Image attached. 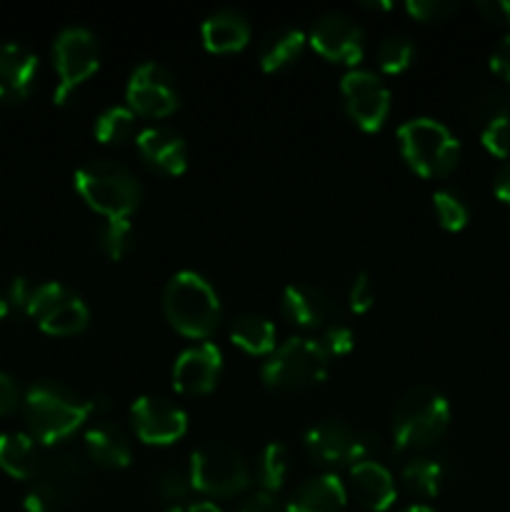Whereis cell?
<instances>
[{"label":"cell","instance_id":"ab89813d","mask_svg":"<svg viewBox=\"0 0 510 512\" xmlns=\"http://www.w3.org/2000/svg\"><path fill=\"white\" fill-rule=\"evenodd\" d=\"M490 70L510 83V35H505L490 53Z\"/></svg>","mask_w":510,"mask_h":512},{"label":"cell","instance_id":"ffe728a7","mask_svg":"<svg viewBox=\"0 0 510 512\" xmlns=\"http://www.w3.org/2000/svg\"><path fill=\"white\" fill-rule=\"evenodd\" d=\"M283 313L300 328H328L333 320V303L318 285L293 283L283 293Z\"/></svg>","mask_w":510,"mask_h":512},{"label":"cell","instance_id":"c3c4849f","mask_svg":"<svg viewBox=\"0 0 510 512\" xmlns=\"http://www.w3.org/2000/svg\"><path fill=\"white\" fill-rule=\"evenodd\" d=\"M508 235H510V225H508Z\"/></svg>","mask_w":510,"mask_h":512},{"label":"cell","instance_id":"2e32d148","mask_svg":"<svg viewBox=\"0 0 510 512\" xmlns=\"http://www.w3.org/2000/svg\"><path fill=\"white\" fill-rule=\"evenodd\" d=\"M220 373H223L220 348L205 340V343L190 345L178 355L173 365V385L185 395H205L218 385Z\"/></svg>","mask_w":510,"mask_h":512},{"label":"cell","instance_id":"ba28073f","mask_svg":"<svg viewBox=\"0 0 510 512\" xmlns=\"http://www.w3.org/2000/svg\"><path fill=\"white\" fill-rule=\"evenodd\" d=\"M188 470L193 490L213 498H233L250 483V468L240 450L223 440L200 445L190 458Z\"/></svg>","mask_w":510,"mask_h":512},{"label":"cell","instance_id":"5bb4252c","mask_svg":"<svg viewBox=\"0 0 510 512\" xmlns=\"http://www.w3.org/2000/svg\"><path fill=\"white\" fill-rule=\"evenodd\" d=\"M308 40L315 48V53L333 60V63L355 65L363 60V28L348 13H340V10H330V13L320 15L315 20L313 30H310Z\"/></svg>","mask_w":510,"mask_h":512},{"label":"cell","instance_id":"ee69618b","mask_svg":"<svg viewBox=\"0 0 510 512\" xmlns=\"http://www.w3.org/2000/svg\"><path fill=\"white\" fill-rule=\"evenodd\" d=\"M493 193H495V198L510 205V160H505V163L495 170Z\"/></svg>","mask_w":510,"mask_h":512},{"label":"cell","instance_id":"d4e9b609","mask_svg":"<svg viewBox=\"0 0 510 512\" xmlns=\"http://www.w3.org/2000/svg\"><path fill=\"white\" fill-rule=\"evenodd\" d=\"M43 455L30 433H3L0 435V468L15 480H33L38 473Z\"/></svg>","mask_w":510,"mask_h":512},{"label":"cell","instance_id":"b9f144b4","mask_svg":"<svg viewBox=\"0 0 510 512\" xmlns=\"http://www.w3.org/2000/svg\"><path fill=\"white\" fill-rule=\"evenodd\" d=\"M238 512H285V508L275 500V495L263 493V490H260V493H255L253 498L245 500V503L238 508Z\"/></svg>","mask_w":510,"mask_h":512},{"label":"cell","instance_id":"8d00e7d4","mask_svg":"<svg viewBox=\"0 0 510 512\" xmlns=\"http://www.w3.org/2000/svg\"><path fill=\"white\" fill-rule=\"evenodd\" d=\"M320 345H323L328 355H348L355 345V335L348 325L330 323L328 328H325Z\"/></svg>","mask_w":510,"mask_h":512},{"label":"cell","instance_id":"7dc6e473","mask_svg":"<svg viewBox=\"0 0 510 512\" xmlns=\"http://www.w3.org/2000/svg\"><path fill=\"white\" fill-rule=\"evenodd\" d=\"M403 512H435V510L425 508V505H410V508H408V510H403Z\"/></svg>","mask_w":510,"mask_h":512},{"label":"cell","instance_id":"603a6c76","mask_svg":"<svg viewBox=\"0 0 510 512\" xmlns=\"http://www.w3.org/2000/svg\"><path fill=\"white\" fill-rule=\"evenodd\" d=\"M85 448L90 460L103 468H128L133 463V443L120 425L100 420L85 433Z\"/></svg>","mask_w":510,"mask_h":512},{"label":"cell","instance_id":"74e56055","mask_svg":"<svg viewBox=\"0 0 510 512\" xmlns=\"http://www.w3.org/2000/svg\"><path fill=\"white\" fill-rule=\"evenodd\" d=\"M350 308L355 313H368L375 303V283L368 273H358L355 275L353 285H350Z\"/></svg>","mask_w":510,"mask_h":512},{"label":"cell","instance_id":"e0dca14e","mask_svg":"<svg viewBox=\"0 0 510 512\" xmlns=\"http://www.w3.org/2000/svg\"><path fill=\"white\" fill-rule=\"evenodd\" d=\"M135 145L145 163L160 173L180 175L188 168V145L173 128H165V125L143 128L135 138Z\"/></svg>","mask_w":510,"mask_h":512},{"label":"cell","instance_id":"7bdbcfd3","mask_svg":"<svg viewBox=\"0 0 510 512\" xmlns=\"http://www.w3.org/2000/svg\"><path fill=\"white\" fill-rule=\"evenodd\" d=\"M30 295H33V288L25 278H13L10 280L8 290H5V298H8L10 305H18V308H28Z\"/></svg>","mask_w":510,"mask_h":512},{"label":"cell","instance_id":"d6a6232c","mask_svg":"<svg viewBox=\"0 0 510 512\" xmlns=\"http://www.w3.org/2000/svg\"><path fill=\"white\" fill-rule=\"evenodd\" d=\"M130 238H133V225L128 220H105L98 233V245L110 260H120L130 250Z\"/></svg>","mask_w":510,"mask_h":512},{"label":"cell","instance_id":"ac0fdd59","mask_svg":"<svg viewBox=\"0 0 510 512\" xmlns=\"http://www.w3.org/2000/svg\"><path fill=\"white\" fill-rule=\"evenodd\" d=\"M38 78V55L25 45L0 43V100L18 103L28 98Z\"/></svg>","mask_w":510,"mask_h":512},{"label":"cell","instance_id":"f35d334b","mask_svg":"<svg viewBox=\"0 0 510 512\" xmlns=\"http://www.w3.org/2000/svg\"><path fill=\"white\" fill-rule=\"evenodd\" d=\"M20 403V388L13 375L0 373V415H10Z\"/></svg>","mask_w":510,"mask_h":512},{"label":"cell","instance_id":"30bf717a","mask_svg":"<svg viewBox=\"0 0 510 512\" xmlns=\"http://www.w3.org/2000/svg\"><path fill=\"white\" fill-rule=\"evenodd\" d=\"M53 58L55 70H58V88H55L53 100L63 105L98 70V38L88 28H83V25H68L55 38Z\"/></svg>","mask_w":510,"mask_h":512},{"label":"cell","instance_id":"836d02e7","mask_svg":"<svg viewBox=\"0 0 510 512\" xmlns=\"http://www.w3.org/2000/svg\"><path fill=\"white\" fill-rule=\"evenodd\" d=\"M155 495L163 498L165 503H178V500L188 498L193 483H190V470L185 468H168L155 478Z\"/></svg>","mask_w":510,"mask_h":512},{"label":"cell","instance_id":"9a60e30c","mask_svg":"<svg viewBox=\"0 0 510 512\" xmlns=\"http://www.w3.org/2000/svg\"><path fill=\"white\" fill-rule=\"evenodd\" d=\"M135 435L148 445H170L188 430V415L173 400L160 395H143L130 408Z\"/></svg>","mask_w":510,"mask_h":512},{"label":"cell","instance_id":"277c9868","mask_svg":"<svg viewBox=\"0 0 510 512\" xmlns=\"http://www.w3.org/2000/svg\"><path fill=\"white\" fill-rule=\"evenodd\" d=\"M450 425V403L435 388H413L395 403L393 443L398 450H425Z\"/></svg>","mask_w":510,"mask_h":512},{"label":"cell","instance_id":"8fae6325","mask_svg":"<svg viewBox=\"0 0 510 512\" xmlns=\"http://www.w3.org/2000/svg\"><path fill=\"white\" fill-rule=\"evenodd\" d=\"M25 313L48 335H75L88 325V305L63 283H43L33 288Z\"/></svg>","mask_w":510,"mask_h":512},{"label":"cell","instance_id":"44dd1931","mask_svg":"<svg viewBox=\"0 0 510 512\" xmlns=\"http://www.w3.org/2000/svg\"><path fill=\"white\" fill-rule=\"evenodd\" d=\"M345 505V485L338 475L325 473L300 483L290 495L285 512H340Z\"/></svg>","mask_w":510,"mask_h":512},{"label":"cell","instance_id":"1f68e13d","mask_svg":"<svg viewBox=\"0 0 510 512\" xmlns=\"http://www.w3.org/2000/svg\"><path fill=\"white\" fill-rule=\"evenodd\" d=\"M433 208L438 215V223L445 230L455 233V230H463L470 220V205L465 200V195L455 188H440L433 195Z\"/></svg>","mask_w":510,"mask_h":512},{"label":"cell","instance_id":"484cf974","mask_svg":"<svg viewBox=\"0 0 510 512\" xmlns=\"http://www.w3.org/2000/svg\"><path fill=\"white\" fill-rule=\"evenodd\" d=\"M230 340L250 355H270L275 350V325L255 313H243L230 325Z\"/></svg>","mask_w":510,"mask_h":512},{"label":"cell","instance_id":"5b68a950","mask_svg":"<svg viewBox=\"0 0 510 512\" xmlns=\"http://www.w3.org/2000/svg\"><path fill=\"white\" fill-rule=\"evenodd\" d=\"M398 145L415 173L425 178L448 175L460 160V143L448 125L433 118H410L398 128Z\"/></svg>","mask_w":510,"mask_h":512},{"label":"cell","instance_id":"4316f807","mask_svg":"<svg viewBox=\"0 0 510 512\" xmlns=\"http://www.w3.org/2000/svg\"><path fill=\"white\" fill-rule=\"evenodd\" d=\"M460 113L465 115L468 123L478 125V128H485V125L493 123L495 118L510 115V103L498 88L480 85V88L470 90V93L460 100Z\"/></svg>","mask_w":510,"mask_h":512},{"label":"cell","instance_id":"f546056e","mask_svg":"<svg viewBox=\"0 0 510 512\" xmlns=\"http://www.w3.org/2000/svg\"><path fill=\"white\" fill-rule=\"evenodd\" d=\"M135 113L125 105H110L95 118L93 133L100 143H123L133 135Z\"/></svg>","mask_w":510,"mask_h":512},{"label":"cell","instance_id":"52a82bcc","mask_svg":"<svg viewBox=\"0 0 510 512\" xmlns=\"http://www.w3.org/2000/svg\"><path fill=\"white\" fill-rule=\"evenodd\" d=\"M88 480V465L75 453L45 455L23 498L25 510L53 512L60 505L73 503L88 490Z\"/></svg>","mask_w":510,"mask_h":512},{"label":"cell","instance_id":"d6986e66","mask_svg":"<svg viewBox=\"0 0 510 512\" xmlns=\"http://www.w3.org/2000/svg\"><path fill=\"white\" fill-rule=\"evenodd\" d=\"M350 488H353L355 500L373 512H385L393 508L395 498H398L393 475L378 460H365V463L350 465Z\"/></svg>","mask_w":510,"mask_h":512},{"label":"cell","instance_id":"9c48e42d","mask_svg":"<svg viewBox=\"0 0 510 512\" xmlns=\"http://www.w3.org/2000/svg\"><path fill=\"white\" fill-rule=\"evenodd\" d=\"M305 448L323 465H355L373 460L380 443L378 435L350 428L338 418H323L305 430Z\"/></svg>","mask_w":510,"mask_h":512},{"label":"cell","instance_id":"7402d4cb","mask_svg":"<svg viewBox=\"0 0 510 512\" xmlns=\"http://www.w3.org/2000/svg\"><path fill=\"white\" fill-rule=\"evenodd\" d=\"M203 43L213 53H233L248 45L250 20L238 8H220L203 20Z\"/></svg>","mask_w":510,"mask_h":512},{"label":"cell","instance_id":"4dcf8cb0","mask_svg":"<svg viewBox=\"0 0 510 512\" xmlns=\"http://www.w3.org/2000/svg\"><path fill=\"white\" fill-rule=\"evenodd\" d=\"M415 58V45L408 35H385L378 43V50H375V60H378V68L383 73L398 75L403 70L410 68Z\"/></svg>","mask_w":510,"mask_h":512},{"label":"cell","instance_id":"d590c367","mask_svg":"<svg viewBox=\"0 0 510 512\" xmlns=\"http://www.w3.org/2000/svg\"><path fill=\"white\" fill-rule=\"evenodd\" d=\"M405 10L413 18L430 23V20H445L448 15H453L458 10V3H453V0H408Z\"/></svg>","mask_w":510,"mask_h":512},{"label":"cell","instance_id":"60d3db41","mask_svg":"<svg viewBox=\"0 0 510 512\" xmlns=\"http://www.w3.org/2000/svg\"><path fill=\"white\" fill-rule=\"evenodd\" d=\"M475 8L483 18L493 20V23L510 25V0H480V3H475Z\"/></svg>","mask_w":510,"mask_h":512},{"label":"cell","instance_id":"3957f363","mask_svg":"<svg viewBox=\"0 0 510 512\" xmlns=\"http://www.w3.org/2000/svg\"><path fill=\"white\" fill-rule=\"evenodd\" d=\"M75 188L95 213L105 215V220H128L143 195L138 178L110 158L80 165L75 173Z\"/></svg>","mask_w":510,"mask_h":512},{"label":"cell","instance_id":"7a4b0ae2","mask_svg":"<svg viewBox=\"0 0 510 512\" xmlns=\"http://www.w3.org/2000/svg\"><path fill=\"white\" fill-rule=\"evenodd\" d=\"M163 310L168 323L185 338H208L220 323L218 293L195 270H180L168 280L163 293Z\"/></svg>","mask_w":510,"mask_h":512},{"label":"cell","instance_id":"e575fe53","mask_svg":"<svg viewBox=\"0 0 510 512\" xmlns=\"http://www.w3.org/2000/svg\"><path fill=\"white\" fill-rule=\"evenodd\" d=\"M480 140L495 158H510V115L495 118L493 123L480 128Z\"/></svg>","mask_w":510,"mask_h":512},{"label":"cell","instance_id":"6da1fadb","mask_svg":"<svg viewBox=\"0 0 510 512\" xmlns=\"http://www.w3.org/2000/svg\"><path fill=\"white\" fill-rule=\"evenodd\" d=\"M23 413L30 435L43 445H53L70 438L93 410L90 400L80 398L68 385L58 380H38L25 390Z\"/></svg>","mask_w":510,"mask_h":512},{"label":"cell","instance_id":"83f0119b","mask_svg":"<svg viewBox=\"0 0 510 512\" xmlns=\"http://www.w3.org/2000/svg\"><path fill=\"white\" fill-rule=\"evenodd\" d=\"M443 465L435 458H410L408 463L400 470V478L403 485L418 498H435L440 493V485H443Z\"/></svg>","mask_w":510,"mask_h":512},{"label":"cell","instance_id":"7c38bea8","mask_svg":"<svg viewBox=\"0 0 510 512\" xmlns=\"http://www.w3.org/2000/svg\"><path fill=\"white\" fill-rule=\"evenodd\" d=\"M125 98L133 113L148 118H165L178 108V83L165 65L145 60L130 73Z\"/></svg>","mask_w":510,"mask_h":512},{"label":"cell","instance_id":"f1b7e54d","mask_svg":"<svg viewBox=\"0 0 510 512\" xmlns=\"http://www.w3.org/2000/svg\"><path fill=\"white\" fill-rule=\"evenodd\" d=\"M290 468V455L288 448L283 443H268L260 450L258 458V483L263 488V493L275 495L285 483V475Z\"/></svg>","mask_w":510,"mask_h":512},{"label":"cell","instance_id":"8992f818","mask_svg":"<svg viewBox=\"0 0 510 512\" xmlns=\"http://www.w3.org/2000/svg\"><path fill=\"white\" fill-rule=\"evenodd\" d=\"M330 355L315 338H290L263 363V383L273 390H305L323 383Z\"/></svg>","mask_w":510,"mask_h":512},{"label":"cell","instance_id":"bcb514c9","mask_svg":"<svg viewBox=\"0 0 510 512\" xmlns=\"http://www.w3.org/2000/svg\"><path fill=\"white\" fill-rule=\"evenodd\" d=\"M8 310H10L8 298H5V293H0V320H3L5 315H8Z\"/></svg>","mask_w":510,"mask_h":512},{"label":"cell","instance_id":"cb8c5ba5","mask_svg":"<svg viewBox=\"0 0 510 512\" xmlns=\"http://www.w3.org/2000/svg\"><path fill=\"white\" fill-rule=\"evenodd\" d=\"M305 43H308V38L298 25H278V28L268 30L258 48L260 68L268 70V73L288 68L303 55Z\"/></svg>","mask_w":510,"mask_h":512},{"label":"cell","instance_id":"4fadbf2b","mask_svg":"<svg viewBox=\"0 0 510 512\" xmlns=\"http://www.w3.org/2000/svg\"><path fill=\"white\" fill-rule=\"evenodd\" d=\"M345 108L358 128L378 130L390 113V90L370 70H350L340 80Z\"/></svg>","mask_w":510,"mask_h":512},{"label":"cell","instance_id":"f6af8a7d","mask_svg":"<svg viewBox=\"0 0 510 512\" xmlns=\"http://www.w3.org/2000/svg\"><path fill=\"white\" fill-rule=\"evenodd\" d=\"M168 512H220L213 503H188V505H175Z\"/></svg>","mask_w":510,"mask_h":512}]
</instances>
